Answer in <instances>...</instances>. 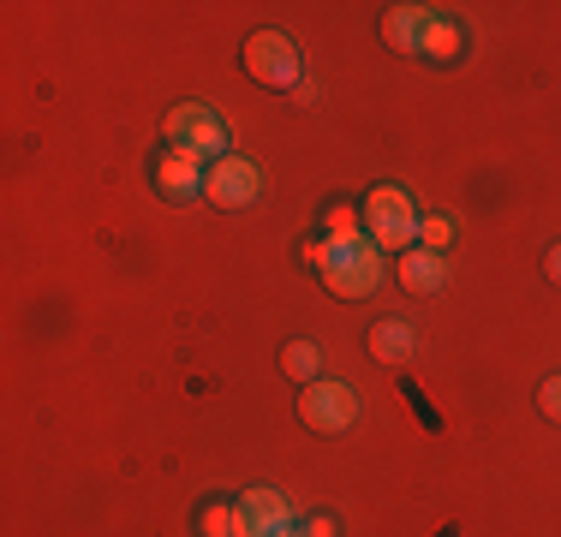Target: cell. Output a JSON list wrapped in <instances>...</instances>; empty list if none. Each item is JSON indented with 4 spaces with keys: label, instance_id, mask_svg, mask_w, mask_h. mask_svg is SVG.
I'll return each mask as SVG.
<instances>
[{
    "label": "cell",
    "instance_id": "9",
    "mask_svg": "<svg viewBox=\"0 0 561 537\" xmlns=\"http://www.w3.org/2000/svg\"><path fill=\"white\" fill-rule=\"evenodd\" d=\"M394 275H400V287H407L412 299H431V293H443V287H448V258H443V251L412 245V251H400Z\"/></svg>",
    "mask_w": 561,
    "mask_h": 537
},
{
    "label": "cell",
    "instance_id": "5",
    "mask_svg": "<svg viewBox=\"0 0 561 537\" xmlns=\"http://www.w3.org/2000/svg\"><path fill=\"white\" fill-rule=\"evenodd\" d=\"M299 424L317 430V436H341V430L358 424V395L335 376H317V382L299 388Z\"/></svg>",
    "mask_w": 561,
    "mask_h": 537
},
{
    "label": "cell",
    "instance_id": "2",
    "mask_svg": "<svg viewBox=\"0 0 561 537\" xmlns=\"http://www.w3.org/2000/svg\"><path fill=\"white\" fill-rule=\"evenodd\" d=\"M358 215H365V239L377 251H412L419 245V204H412L400 185H370V197L358 204Z\"/></svg>",
    "mask_w": 561,
    "mask_h": 537
},
{
    "label": "cell",
    "instance_id": "10",
    "mask_svg": "<svg viewBox=\"0 0 561 537\" xmlns=\"http://www.w3.org/2000/svg\"><path fill=\"white\" fill-rule=\"evenodd\" d=\"M431 12L436 7H389L382 12V43H389L394 54H407V60H419L424 31H431Z\"/></svg>",
    "mask_w": 561,
    "mask_h": 537
},
{
    "label": "cell",
    "instance_id": "3",
    "mask_svg": "<svg viewBox=\"0 0 561 537\" xmlns=\"http://www.w3.org/2000/svg\"><path fill=\"white\" fill-rule=\"evenodd\" d=\"M239 60H245V78L263 90H299L305 84V54L287 31H251Z\"/></svg>",
    "mask_w": 561,
    "mask_h": 537
},
{
    "label": "cell",
    "instance_id": "15",
    "mask_svg": "<svg viewBox=\"0 0 561 537\" xmlns=\"http://www.w3.org/2000/svg\"><path fill=\"white\" fill-rule=\"evenodd\" d=\"M448 239H454V221H448V215H424V221H419V245H424V251H448Z\"/></svg>",
    "mask_w": 561,
    "mask_h": 537
},
{
    "label": "cell",
    "instance_id": "8",
    "mask_svg": "<svg viewBox=\"0 0 561 537\" xmlns=\"http://www.w3.org/2000/svg\"><path fill=\"white\" fill-rule=\"evenodd\" d=\"M204 156H192V150H162L156 156V168H150V180H156V192L168 197V204H197L204 197Z\"/></svg>",
    "mask_w": 561,
    "mask_h": 537
},
{
    "label": "cell",
    "instance_id": "17",
    "mask_svg": "<svg viewBox=\"0 0 561 537\" xmlns=\"http://www.w3.org/2000/svg\"><path fill=\"white\" fill-rule=\"evenodd\" d=\"M299 532H305V537H335V519H329V514H311V519H299Z\"/></svg>",
    "mask_w": 561,
    "mask_h": 537
},
{
    "label": "cell",
    "instance_id": "16",
    "mask_svg": "<svg viewBox=\"0 0 561 537\" xmlns=\"http://www.w3.org/2000/svg\"><path fill=\"white\" fill-rule=\"evenodd\" d=\"M538 407H543V419L561 424V376H550V382L538 388Z\"/></svg>",
    "mask_w": 561,
    "mask_h": 537
},
{
    "label": "cell",
    "instance_id": "14",
    "mask_svg": "<svg viewBox=\"0 0 561 537\" xmlns=\"http://www.w3.org/2000/svg\"><path fill=\"white\" fill-rule=\"evenodd\" d=\"M197 537H245V514H239V502H204V507H197Z\"/></svg>",
    "mask_w": 561,
    "mask_h": 537
},
{
    "label": "cell",
    "instance_id": "11",
    "mask_svg": "<svg viewBox=\"0 0 561 537\" xmlns=\"http://www.w3.org/2000/svg\"><path fill=\"white\" fill-rule=\"evenodd\" d=\"M365 346H370V358H377V365H407V358L419 353V334H412V322L382 317V322H370Z\"/></svg>",
    "mask_w": 561,
    "mask_h": 537
},
{
    "label": "cell",
    "instance_id": "13",
    "mask_svg": "<svg viewBox=\"0 0 561 537\" xmlns=\"http://www.w3.org/2000/svg\"><path fill=\"white\" fill-rule=\"evenodd\" d=\"M280 370H287L299 388L317 382V376H323V346H317V341H287V346H280Z\"/></svg>",
    "mask_w": 561,
    "mask_h": 537
},
{
    "label": "cell",
    "instance_id": "4",
    "mask_svg": "<svg viewBox=\"0 0 561 537\" xmlns=\"http://www.w3.org/2000/svg\"><path fill=\"white\" fill-rule=\"evenodd\" d=\"M162 138H168V150H192V156H204V161L233 156V132H227V119H221L209 102H180V107H168Z\"/></svg>",
    "mask_w": 561,
    "mask_h": 537
},
{
    "label": "cell",
    "instance_id": "6",
    "mask_svg": "<svg viewBox=\"0 0 561 537\" xmlns=\"http://www.w3.org/2000/svg\"><path fill=\"white\" fill-rule=\"evenodd\" d=\"M257 197H263L257 161H245V156L209 161V173H204V204H216V209H251Z\"/></svg>",
    "mask_w": 561,
    "mask_h": 537
},
{
    "label": "cell",
    "instance_id": "12",
    "mask_svg": "<svg viewBox=\"0 0 561 537\" xmlns=\"http://www.w3.org/2000/svg\"><path fill=\"white\" fill-rule=\"evenodd\" d=\"M466 24L460 19H448V12H431V31H424V48H419V60H431V66H454L466 54Z\"/></svg>",
    "mask_w": 561,
    "mask_h": 537
},
{
    "label": "cell",
    "instance_id": "18",
    "mask_svg": "<svg viewBox=\"0 0 561 537\" xmlns=\"http://www.w3.org/2000/svg\"><path fill=\"white\" fill-rule=\"evenodd\" d=\"M543 275H550L556 287H561V239H556V245H550V258H543Z\"/></svg>",
    "mask_w": 561,
    "mask_h": 537
},
{
    "label": "cell",
    "instance_id": "1",
    "mask_svg": "<svg viewBox=\"0 0 561 537\" xmlns=\"http://www.w3.org/2000/svg\"><path fill=\"white\" fill-rule=\"evenodd\" d=\"M305 263H311V275L323 281L335 299H370V293L389 281V263H382V251L370 245L365 233H353V239H317V245L305 251Z\"/></svg>",
    "mask_w": 561,
    "mask_h": 537
},
{
    "label": "cell",
    "instance_id": "7",
    "mask_svg": "<svg viewBox=\"0 0 561 537\" xmlns=\"http://www.w3.org/2000/svg\"><path fill=\"white\" fill-rule=\"evenodd\" d=\"M239 514H245V537H293L299 532V514H293V502L275 483H251L239 495Z\"/></svg>",
    "mask_w": 561,
    "mask_h": 537
},
{
    "label": "cell",
    "instance_id": "19",
    "mask_svg": "<svg viewBox=\"0 0 561 537\" xmlns=\"http://www.w3.org/2000/svg\"><path fill=\"white\" fill-rule=\"evenodd\" d=\"M293 537H305V532H293Z\"/></svg>",
    "mask_w": 561,
    "mask_h": 537
}]
</instances>
